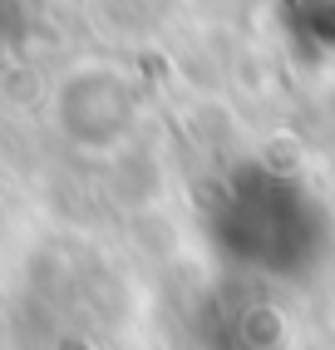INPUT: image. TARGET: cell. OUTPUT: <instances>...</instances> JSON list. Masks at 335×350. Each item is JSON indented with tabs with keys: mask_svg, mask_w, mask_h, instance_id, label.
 Segmentation results:
<instances>
[{
	"mask_svg": "<svg viewBox=\"0 0 335 350\" xmlns=\"http://www.w3.org/2000/svg\"><path fill=\"white\" fill-rule=\"evenodd\" d=\"M212 252L232 271L261 282H291L316 271L330 247V213L301 178L247 163L227 183H217L202 207Z\"/></svg>",
	"mask_w": 335,
	"mask_h": 350,
	"instance_id": "obj_1",
	"label": "cell"
}]
</instances>
